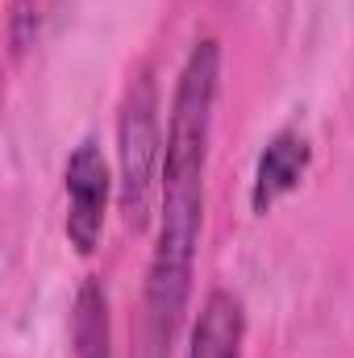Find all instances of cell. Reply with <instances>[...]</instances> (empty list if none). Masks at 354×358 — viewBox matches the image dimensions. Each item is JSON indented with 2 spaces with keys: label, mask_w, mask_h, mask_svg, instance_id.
Here are the masks:
<instances>
[{
  "label": "cell",
  "mask_w": 354,
  "mask_h": 358,
  "mask_svg": "<svg viewBox=\"0 0 354 358\" xmlns=\"http://www.w3.org/2000/svg\"><path fill=\"white\" fill-rule=\"evenodd\" d=\"M217 92H221V46L213 38H200L179 67L171 113H167L159 238L146 271V342L155 358L171 355L192 300L196 246L204 229V176H208Z\"/></svg>",
  "instance_id": "obj_1"
},
{
  "label": "cell",
  "mask_w": 354,
  "mask_h": 358,
  "mask_svg": "<svg viewBox=\"0 0 354 358\" xmlns=\"http://www.w3.org/2000/svg\"><path fill=\"white\" fill-rule=\"evenodd\" d=\"M163 155H167V138L159 125V88L155 80L142 71L121 100V117H117V163H121V213L125 225L138 234L150 225V208H155V192L163 183Z\"/></svg>",
  "instance_id": "obj_2"
},
{
  "label": "cell",
  "mask_w": 354,
  "mask_h": 358,
  "mask_svg": "<svg viewBox=\"0 0 354 358\" xmlns=\"http://www.w3.org/2000/svg\"><path fill=\"white\" fill-rule=\"evenodd\" d=\"M63 187H67V242L92 255L100 246V234H104V208H108V192H113V179H108V163L100 155L96 142H80L63 167Z\"/></svg>",
  "instance_id": "obj_3"
},
{
  "label": "cell",
  "mask_w": 354,
  "mask_h": 358,
  "mask_svg": "<svg viewBox=\"0 0 354 358\" xmlns=\"http://www.w3.org/2000/svg\"><path fill=\"white\" fill-rule=\"evenodd\" d=\"M309 163H313L309 138H304L296 125L275 129V134L267 138L259 163H255V183H250V204H255V213H271L288 192H296L300 179H304V171H309Z\"/></svg>",
  "instance_id": "obj_4"
},
{
  "label": "cell",
  "mask_w": 354,
  "mask_h": 358,
  "mask_svg": "<svg viewBox=\"0 0 354 358\" xmlns=\"http://www.w3.org/2000/svg\"><path fill=\"white\" fill-rule=\"evenodd\" d=\"M242 346H246V304L234 292L213 287L192 321L187 358H242Z\"/></svg>",
  "instance_id": "obj_5"
},
{
  "label": "cell",
  "mask_w": 354,
  "mask_h": 358,
  "mask_svg": "<svg viewBox=\"0 0 354 358\" xmlns=\"http://www.w3.org/2000/svg\"><path fill=\"white\" fill-rule=\"evenodd\" d=\"M71 350L76 358H113V321L108 296L96 279H84L71 304Z\"/></svg>",
  "instance_id": "obj_6"
}]
</instances>
